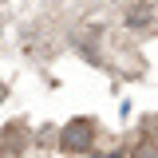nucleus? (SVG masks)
Returning <instances> with one entry per match:
<instances>
[{
  "mask_svg": "<svg viewBox=\"0 0 158 158\" xmlns=\"http://www.w3.org/2000/svg\"><path fill=\"white\" fill-rule=\"evenodd\" d=\"M59 146L71 150V154L91 150V146H95V123H91V118H71V123L63 127V135H59Z\"/></svg>",
  "mask_w": 158,
  "mask_h": 158,
  "instance_id": "nucleus-1",
  "label": "nucleus"
},
{
  "mask_svg": "<svg viewBox=\"0 0 158 158\" xmlns=\"http://www.w3.org/2000/svg\"><path fill=\"white\" fill-rule=\"evenodd\" d=\"M24 146H28V131H24V123H12V127L0 131V154H4V158H20Z\"/></svg>",
  "mask_w": 158,
  "mask_h": 158,
  "instance_id": "nucleus-2",
  "label": "nucleus"
},
{
  "mask_svg": "<svg viewBox=\"0 0 158 158\" xmlns=\"http://www.w3.org/2000/svg\"><path fill=\"white\" fill-rule=\"evenodd\" d=\"M127 20H131L135 28H146V20H150V8H135V12H127Z\"/></svg>",
  "mask_w": 158,
  "mask_h": 158,
  "instance_id": "nucleus-3",
  "label": "nucleus"
},
{
  "mask_svg": "<svg viewBox=\"0 0 158 158\" xmlns=\"http://www.w3.org/2000/svg\"><path fill=\"white\" fill-rule=\"evenodd\" d=\"M103 158H127V154H118V150H111V154H103Z\"/></svg>",
  "mask_w": 158,
  "mask_h": 158,
  "instance_id": "nucleus-4",
  "label": "nucleus"
},
{
  "mask_svg": "<svg viewBox=\"0 0 158 158\" xmlns=\"http://www.w3.org/2000/svg\"><path fill=\"white\" fill-rule=\"evenodd\" d=\"M0 99H4V91H0Z\"/></svg>",
  "mask_w": 158,
  "mask_h": 158,
  "instance_id": "nucleus-5",
  "label": "nucleus"
}]
</instances>
